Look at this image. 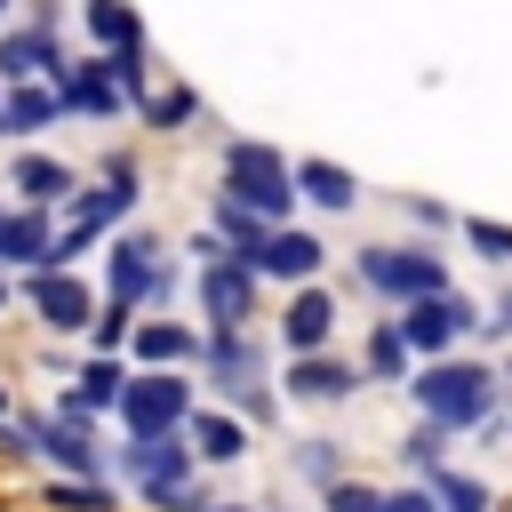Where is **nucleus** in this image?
<instances>
[{
	"label": "nucleus",
	"mask_w": 512,
	"mask_h": 512,
	"mask_svg": "<svg viewBox=\"0 0 512 512\" xmlns=\"http://www.w3.org/2000/svg\"><path fill=\"white\" fill-rule=\"evenodd\" d=\"M408 392H416L424 424H440V432H472V424L496 416L504 376L480 368V360H424V368H408Z\"/></svg>",
	"instance_id": "obj_1"
},
{
	"label": "nucleus",
	"mask_w": 512,
	"mask_h": 512,
	"mask_svg": "<svg viewBox=\"0 0 512 512\" xmlns=\"http://www.w3.org/2000/svg\"><path fill=\"white\" fill-rule=\"evenodd\" d=\"M224 200H240L248 216H288L296 208V176H288V152L256 144V136H232L224 144Z\"/></svg>",
	"instance_id": "obj_2"
},
{
	"label": "nucleus",
	"mask_w": 512,
	"mask_h": 512,
	"mask_svg": "<svg viewBox=\"0 0 512 512\" xmlns=\"http://www.w3.org/2000/svg\"><path fill=\"white\" fill-rule=\"evenodd\" d=\"M120 464H128V480L152 496V504H176V512H192L200 496H192V440L184 432H136L128 448H120Z\"/></svg>",
	"instance_id": "obj_3"
},
{
	"label": "nucleus",
	"mask_w": 512,
	"mask_h": 512,
	"mask_svg": "<svg viewBox=\"0 0 512 512\" xmlns=\"http://www.w3.org/2000/svg\"><path fill=\"white\" fill-rule=\"evenodd\" d=\"M208 376L224 400H240V416H272V384H264V344L248 328H216L208 344Z\"/></svg>",
	"instance_id": "obj_4"
},
{
	"label": "nucleus",
	"mask_w": 512,
	"mask_h": 512,
	"mask_svg": "<svg viewBox=\"0 0 512 512\" xmlns=\"http://www.w3.org/2000/svg\"><path fill=\"white\" fill-rule=\"evenodd\" d=\"M392 328H400V344H408V352H432V360H440L456 336H472V328H480V312H472L456 288H432V296H408Z\"/></svg>",
	"instance_id": "obj_5"
},
{
	"label": "nucleus",
	"mask_w": 512,
	"mask_h": 512,
	"mask_svg": "<svg viewBox=\"0 0 512 512\" xmlns=\"http://www.w3.org/2000/svg\"><path fill=\"white\" fill-rule=\"evenodd\" d=\"M360 280H368L376 296L408 304V296H432V288H448V264H440L432 248H360Z\"/></svg>",
	"instance_id": "obj_6"
},
{
	"label": "nucleus",
	"mask_w": 512,
	"mask_h": 512,
	"mask_svg": "<svg viewBox=\"0 0 512 512\" xmlns=\"http://www.w3.org/2000/svg\"><path fill=\"white\" fill-rule=\"evenodd\" d=\"M24 304H32V320H48L56 336H72V328L96 320V296H88L64 264H32V272H24Z\"/></svg>",
	"instance_id": "obj_7"
},
{
	"label": "nucleus",
	"mask_w": 512,
	"mask_h": 512,
	"mask_svg": "<svg viewBox=\"0 0 512 512\" xmlns=\"http://www.w3.org/2000/svg\"><path fill=\"white\" fill-rule=\"evenodd\" d=\"M120 416H128V432H184L192 384L184 376H136V384H120Z\"/></svg>",
	"instance_id": "obj_8"
},
{
	"label": "nucleus",
	"mask_w": 512,
	"mask_h": 512,
	"mask_svg": "<svg viewBox=\"0 0 512 512\" xmlns=\"http://www.w3.org/2000/svg\"><path fill=\"white\" fill-rule=\"evenodd\" d=\"M168 288H176V272L152 256V240H136V232L112 240V304H128V312L136 304H168Z\"/></svg>",
	"instance_id": "obj_9"
},
{
	"label": "nucleus",
	"mask_w": 512,
	"mask_h": 512,
	"mask_svg": "<svg viewBox=\"0 0 512 512\" xmlns=\"http://www.w3.org/2000/svg\"><path fill=\"white\" fill-rule=\"evenodd\" d=\"M200 312H208L216 328H248V312H256V264H248V256H208V272H200Z\"/></svg>",
	"instance_id": "obj_10"
},
{
	"label": "nucleus",
	"mask_w": 512,
	"mask_h": 512,
	"mask_svg": "<svg viewBox=\"0 0 512 512\" xmlns=\"http://www.w3.org/2000/svg\"><path fill=\"white\" fill-rule=\"evenodd\" d=\"M16 448H40L48 464H64V472H80V480H96L104 472V448L88 440V432H72V424H48V416H24L16 432H8Z\"/></svg>",
	"instance_id": "obj_11"
},
{
	"label": "nucleus",
	"mask_w": 512,
	"mask_h": 512,
	"mask_svg": "<svg viewBox=\"0 0 512 512\" xmlns=\"http://www.w3.org/2000/svg\"><path fill=\"white\" fill-rule=\"evenodd\" d=\"M248 264H256V280H312V272L328 264V248H320L312 232H296V224H272Z\"/></svg>",
	"instance_id": "obj_12"
},
{
	"label": "nucleus",
	"mask_w": 512,
	"mask_h": 512,
	"mask_svg": "<svg viewBox=\"0 0 512 512\" xmlns=\"http://www.w3.org/2000/svg\"><path fill=\"white\" fill-rule=\"evenodd\" d=\"M120 384H128V376H120V360H88V368H80V392H72V400L56 408V424L88 432V424H96L104 408H120Z\"/></svg>",
	"instance_id": "obj_13"
},
{
	"label": "nucleus",
	"mask_w": 512,
	"mask_h": 512,
	"mask_svg": "<svg viewBox=\"0 0 512 512\" xmlns=\"http://www.w3.org/2000/svg\"><path fill=\"white\" fill-rule=\"evenodd\" d=\"M56 72H64V56H56V32H48V24H32V32H8V40H0V80H16V88H24V80H56Z\"/></svg>",
	"instance_id": "obj_14"
},
{
	"label": "nucleus",
	"mask_w": 512,
	"mask_h": 512,
	"mask_svg": "<svg viewBox=\"0 0 512 512\" xmlns=\"http://www.w3.org/2000/svg\"><path fill=\"white\" fill-rule=\"evenodd\" d=\"M56 104H64V112H96V120L120 112L112 64H104V56H96V64H64V72H56Z\"/></svg>",
	"instance_id": "obj_15"
},
{
	"label": "nucleus",
	"mask_w": 512,
	"mask_h": 512,
	"mask_svg": "<svg viewBox=\"0 0 512 512\" xmlns=\"http://www.w3.org/2000/svg\"><path fill=\"white\" fill-rule=\"evenodd\" d=\"M328 336H336V304H328L320 288H296V296H288V320H280L288 360H296V352H320Z\"/></svg>",
	"instance_id": "obj_16"
},
{
	"label": "nucleus",
	"mask_w": 512,
	"mask_h": 512,
	"mask_svg": "<svg viewBox=\"0 0 512 512\" xmlns=\"http://www.w3.org/2000/svg\"><path fill=\"white\" fill-rule=\"evenodd\" d=\"M88 40H96L104 56H136V48H144V16H136L128 0H88Z\"/></svg>",
	"instance_id": "obj_17"
},
{
	"label": "nucleus",
	"mask_w": 512,
	"mask_h": 512,
	"mask_svg": "<svg viewBox=\"0 0 512 512\" xmlns=\"http://www.w3.org/2000/svg\"><path fill=\"white\" fill-rule=\"evenodd\" d=\"M288 176H296V200H312V208H352L360 200V184L336 160H288Z\"/></svg>",
	"instance_id": "obj_18"
},
{
	"label": "nucleus",
	"mask_w": 512,
	"mask_h": 512,
	"mask_svg": "<svg viewBox=\"0 0 512 512\" xmlns=\"http://www.w3.org/2000/svg\"><path fill=\"white\" fill-rule=\"evenodd\" d=\"M360 376L352 368H336V360H320V352H296L288 360V400H344Z\"/></svg>",
	"instance_id": "obj_19"
},
{
	"label": "nucleus",
	"mask_w": 512,
	"mask_h": 512,
	"mask_svg": "<svg viewBox=\"0 0 512 512\" xmlns=\"http://www.w3.org/2000/svg\"><path fill=\"white\" fill-rule=\"evenodd\" d=\"M48 208H16L0 216V264H48Z\"/></svg>",
	"instance_id": "obj_20"
},
{
	"label": "nucleus",
	"mask_w": 512,
	"mask_h": 512,
	"mask_svg": "<svg viewBox=\"0 0 512 512\" xmlns=\"http://www.w3.org/2000/svg\"><path fill=\"white\" fill-rule=\"evenodd\" d=\"M16 192H24V208L72 200V168H64V160H48V152H24V160H16Z\"/></svg>",
	"instance_id": "obj_21"
},
{
	"label": "nucleus",
	"mask_w": 512,
	"mask_h": 512,
	"mask_svg": "<svg viewBox=\"0 0 512 512\" xmlns=\"http://www.w3.org/2000/svg\"><path fill=\"white\" fill-rule=\"evenodd\" d=\"M192 424V456H208V464H240L248 456V424L240 416H184Z\"/></svg>",
	"instance_id": "obj_22"
},
{
	"label": "nucleus",
	"mask_w": 512,
	"mask_h": 512,
	"mask_svg": "<svg viewBox=\"0 0 512 512\" xmlns=\"http://www.w3.org/2000/svg\"><path fill=\"white\" fill-rule=\"evenodd\" d=\"M64 104H56V88H16L8 104H0V136H32V128H48Z\"/></svg>",
	"instance_id": "obj_23"
},
{
	"label": "nucleus",
	"mask_w": 512,
	"mask_h": 512,
	"mask_svg": "<svg viewBox=\"0 0 512 512\" xmlns=\"http://www.w3.org/2000/svg\"><path fill=\"white\" fill-rule=\"evenodd\" d=\"M424 496H432V512H488V488L464 480V472H448V464L424 472Z\"/></svg>",
	"instance_id": "obj_24"
},
{
	"label": "nucleus",
	"mask_w": 512,
	"mask_h": 512,
	"mask_svg": "<svg viewBox=\"0 0 512 512\" xmlns=\"http://www.w3.org/2000/svg\"><path fill=\"white\" fill-rule=\"evenodd\" d=\"M264 232H272L264 216H248L240 200H224V192H216V240H224L232 256H256V248H264Z\"/></svg>",
	"instance_id": "obj_25"
},
{
	"label": "nucleus",
	"mask_w": 512,
	"mask_h": 512,
	"mask_svg": "<svg viewBox=\"0 0 512 512\" xmlns=\"http://www.w3.org/2000/svg\"><path fill=\"white\" fill-rule=\"evenodd\" d=\"M136 360L176 368V360H192V336H184V328H168V320H144V328H136Z\"/></svg>",
	"instance_id": "obj_26"
},
{
	"label": "nucleus",
	"mask_w": 512,
	"mask_h": 512,
	"mask_svg": "<svg viewBox=\"0 0 512 512\" xmlns=\"http://www.w3.org/2000/svg\"><path fill=\"white\" fill-rule=\"evenodd\" d=\"M368 376H384V384H392V376H408V344H400V328H392V320L368 336Z\"/></svg>",
	"instance_id": "obj_27"
},
{
	"label": "nucleus",
	"mask_w": 512,
	"mask_h": 512,
	"mask_svg": "<svg viewBox=\"0 0 512 512\" xmlns=\"http://www.w3.org/2000/svg\"><path fill=\"white\" fill-rule=\"evenodd\" d=\"M48 504H64V512H112V488L104 480H56Z\"/></svg>",
	"instance_id": "obj_28"
},
{
	"label": "nucleus",
	"mask_w": 512,
	"mask_h": 512,
	"mask_svg": "<svg viewBox=\"0 0 512 512\" xmlns=\"http://www.w3.org/2000/svg\"><path fill=\"white\" fill-rule=\"evenodd\" d=\"M464 240H472L488 264H512V224H480V216H472V224H464Z\"/></svg>",
	"instance_id": "obj_29"
},
{
	"label": "nucleus",
	"mask_w": 512,
	"mask_h": 512,
	"mask_svg": "<svg viewBox=\"0 0 512 512\" xmlns=\"http://www.w3.org/2000/svg\"><path fill=\"white\" fill-rule=\"evenodd\" d=\"M400 456H408L416 472H432V464L448 456V432H440V424H424V432H408V448H400Z\"/></svg>",
	"instance_id": "obj_30"
},
{
	"label": "nucleus",
	"mask_w": 512,
	"mask_h": 512,
	"mask_svg": "<svg viewBox=\"0 0 512 512\" xmlns=\"http://www.w3.org/2000/svg\"><path fill=\"white\" fill-rule=\"evenodd\" d=\"M384 496L368 488V480H328V512H376Z\"/></svg>",
	"instance_id": "obj_31"
},
{
	"label": "nucleus",
	"mask_w": 512,
	"mask_h": 512,
	"mask_svg": "<svg viewBox=\"0 0 512 512\" xmlns=\"http://www.w3.org/2000/svg\"><path fill=\"white\" fill-rule=\"evenodd\" d=\"M144 112L176 128V120H192V112H200V96H192V88H168V96H144Z\"/></svg>",
	"instance_id": "obj_32"
},
{
	"label": "nucleus",
	"mask_w": 512,
	"mask_h": 512,
	"mask_svg": "<svg viewBox=\"0 0 512 512\" xmlns=\"http://www.w3.org/2000/svg\"><path fill=\"white\" fill-rule=\"evenodd\" d=\"M312 480H336V440H304V456H296Z\"/></svg>",
	"instance_id": "obj_33"
},
{
	"label": "nucleus",
	"mask_w": 512,
	"mask_h": 512,
	"mask_svg": "<svg viewBox=\"0 0 512 512\" xmlns=\"http://www.w3.org/2000/svg\"><path fill=\"white\" fill-rule=\"evenodd\" d=\"M88 328H96V352H112V344L128 336V304H112V312H104V320H88Z\"/></svg>",
	"instance_id": "obj_34"
},
{
	"label": "nucleus",
	"mask_w": 512,
	"mask_h": 512,
	"mask_svg": "<svg viewBox=\"0 0 512 512\" xmlns=\"http://www.w3.org/2000/svg\"><path fill=\"white\" fill-rule=\"evenodd\" d=\"M376 512H432V496H424V480H416V488H400V496H384Z\"/></svg>",
	"instance_id": "obj_35"
},
{
	"label": "nucleus",
	"mask_w": 512,
	"mask_h": 512,
	"mask_svg": "<svg viewBox=\"0 0 512 512\" xmlns=\"http://www.w3.org/2000/svg\"><path fill=\"white\" fill-rule=\"evenodd\" d=\"M480 328H496V336H512V288L496 296V320H480Z\"/></svg>",
	"instance_id": "obj_36"
},
{
	"label": "nucleus",
	"mask_w": 512,
	"mask_h": 512,
	"mask_svg": "<svg viewBox=\"0 0 512 512\" xmlns=\"http://www.w3.org/2000/svg\"><path fill=\"white\" fill-rule=\"evenodd\" d=\"M192 512H248V504H192Z\"/></svg>",
	"instance_id": "obj_37"
},
{
	"label": "nucleus",
	"mask_w": 512,
	"mask_h": 512,
	"mask_svg": "<svg viewBox=\"0 0 512 512\" xmlns=\"http://www.w3.org/2000/svg\"><path fill=\"white\" fill-rule=\"evenodd\" d=\"M8 8H16V0H0V16H8Z\"/></svg>",
	"instance_id": "obj_38"
},
{
	"label": "nucleus",
	"mask_w": 512,
	"mask_h": 512,
	"mask_svg": "<svg viewBox=\"0 0 512 512\" xmlns=\"http://www.w3.org/2000/svg\"><path fill=\"white\" fill-rule=\"evenodd\" d=\"M0 304H8V280H0Z\"/></svg>",
	"instance_id": "obj_39"
},
{
	"label": "nucleus",
	"mask_w": 512,
	"mask_h": 512,
	"mask_svg": "<svg viewBox=\"0 0 512 512\" xmlns=\"http://www.w3.org/2000/svg\"><path fill=\"white\" fill-rule=\"evenodd\" d=\"M0 408H8V392H0Z\"/></svg>",
	"instance_id": "obj_40"
},
{
	"label": "nucleus",
	"mask_w": 512,
	"mask_h": 512,
	"mask_svg": "<svg viewBox=\"0 0 512 512\" xmlns=\"http://www.w3.org/2000/svg\"><path fill=\"white\" fill-rule=\"evenodd\" d=\"M0 104H8V96H0Z\"/></svg>",
	"instance_id": "obj_41"
},
{
	"label": "nucleus",
	"mask_w": 512,
	"mask_h": 512,
	"mask_svg": "<svg viewBox=\"0 0 512 512\" xmlns=\"http://www.w3.org/2000/svg\"><path fill=\"white\" fill-rule=\"evenodd\" d=\"M0 216H8V208H0Z\"/></svg>",
	"instance_id": "obj_42"
}]
</instances>
